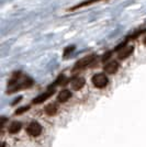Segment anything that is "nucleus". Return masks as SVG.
I'll return each mask as SVG.
<instances>
[{
  "label": "nucleus",
  "instance_id": "f03ea898",
  "mask_svg": "<svg viewBox=\"0 0 146 147\" xmlns=\"http://www.w3.org/2000/svg\"><path fill=\"white\" fill-rule=\"evenodd\" d=\"M96 58H97V56L95 54H90V55H87L85 57H82V58H80L79 61L75 64L73 70L77 71V70H81V69L89 67L90 65H92V63L96 61Z\"/></svg>",
  "mask_w": 146,
  "mask_h": 147
},
{
  "label": "nucleus",
  "instance_id": "7ed1b4c3",
  "mask_svg": "<svg viewBox=\"0 0 146 147\" xmlns=\"http://www.w3.org/2000/svg\"><path fill=\"white\" fill-rule=\"evenodd\" d=\"M91 82H92V85L96 87V88L102 89V88L108 86V84H109V79H108V77L105 76V74L99 73V74H96V75H93V76H92Z\"/></svg>",
  "mask_w": 146,
  "mask_h": 147
},
{
  "label": "nucleus",
  "instance_id": "9d476101",
  "mask_svg": "<svg viewBox=\"0 0 146 147\" xmlns=\"http://www.w3.org/2000/svg\"><path fill=\"white\" fill-rule=\"evenodd\" d=\"M72 98V92L69 91V90H62L59 93H58V96H57V101L59 102V103H64V102H66L68 101L69 99Z\"/></svg>",
  "mask_w": 146,
  "mask_h": 147
},
{
  "label": "nucleus",
  "instance_id": "ddd939ff",
  "mask_svg": "<svg viewBox=\"0 0 146 147\" xmlns=\"http://www.w3.org/2000/svg\"><path fill=\"white\" fill-rule=\"evenodd\" d=\"M74 51H75V45H70V46H67L65 51H64V57H67L69 54H72Z\"/></svg>",
  "mask_w": 146,
  "mask_h": 147
},
{
  "label": "nucleus",
  "instance_id": "423d86ee",
  "mask_svg": "<svg viewBox=\"0 0 146 147\" xmlns=\"http://www.w3.org/2000/svg\"><path fill=\"white\" fill-rule=\"evenodd\" d=\"M70 85H72V88L74 90H80V89H82L85 87L86 80L85 78L77 76V77H74L73 79L70 80Z\"/></svg>",
  "mask_w": 146,
  "mask_h": 147
},
{
  "label": "nucleus",
  "instance_id": "0eeeda50",
  "mask_svg": "<svg viewBox=\"0 0 146 147\" xmlns=\"http://www.w3.org/2000/svg\"><path fill=\"white\" fill-rule=\"evenodd\" d=\"M134 52V46L132 45H126L124 49H122L119 53H118V57H119V59H121V61H124V59H126L128 57L132 55V53Z\"/></svg>",
  "mask_w": 146,
  "mask_h": 147
},
{
  "label": "nucleus",
  "instance_id": "f257e3e1",
  "mask_svg": "<svg viewBox=\"0 0 146 147\" xmlns=\"http://www.w3.org/2000/svg\"><path fill=\"white\" fill-rule=\"evenodd\" d=\"M33 85V79L29 76H25L21 71H16L12 74L10 80L8 81V90L7 92L11 94L13 92L20 91L22 89L30 88Z\"/></svg>",
  "mask_w": 146,
  "mask_h": 147
},
{
  "label": "nucleus",
  "instance_id": "4468645a",
  "mask_svg": "<svg viewBox=\"0 0 146 147\" xmlns=\"http://www.w3.org/2000/svg\"><path fill=\"white\" fill-rule=\"evenodd\" d=\"M30 109V105H25V107H22V108H20L18 110L16 111V115H20V114H22V113H24L25 111H28Z\"/></svg>",
  "mask_w": 146,
  "mask_h": 147
},
{
  "label": "nucleus",
  "instance_id": "39448f33",
  "mask_svg": "<svg viewBox=\"0 0 146 147\" xmlns=\"http://www.w3.org/2000/svg\"><path fill=\"white\" fill-rule=\"evenodd\" d=\"M26 132L32 137H36V136H39V135L42 133V126L37 122H32L26 127Z\"/></svg>",
  "mask_w": 146,
  "mask_h": 147
},
{
  "label": "nucleus",
  "instance_id": "6e6552de",
  "mask_svg": "<svg viewBox=\"0 0 146 147\" xmlns=\"http://www.w3.org/2000/svg\"><path fill=\"white\" fill-rule=\"evenodd\" d=\"M103 70H104V73L109 74V75L116 74V71L119 70V63H118V61H114L107 63V64L104 65Z\"/></svg>",
  "mask_w": 146,
  "mask_h": 147
},
{
  "label": "nucleus",
  "instance_id": "f8f14e48",
  "mask_svg": "<svg viewBox=\"0 0 146 147\" xmlns=\"http://www.w3.org/2000/svg\"><path fill=\"white\" fill-rule=\"evenodd\" d=\"M21 127H22V125H21V123L20 122H13L10 124V126H9L8 131H9L10 134H16V133L20 132Z\"/></svg>",
  "mask_w": 146,
  "mask_h": 147
},
{
  "label": "nucleus",
  "instance_id": "20e7f679",
  "mask_svg": "<svg viewBox=\"0 0 146 147\" xmlns=\"http://www.w3.org/2000/svg\"><path fill=\"white\" fill-rule=\"evenodd\" d=\"M55 93V89H52V88H49L45 92H43L41 93L40 96H37L36 98L33 99V104H40V103H43V102H45L46 100L49 98H51L53 94Z\"/></svg>",
  "mask_w": 146,
  "mask_h": 147
},
{
  "label": "nucleus",
  "instance_id": "9b49d317",
  "mask_svg": "<svg viewBox=\"0 0 146 147\" xmlns=\"http://www.w3.org/2000/svg\"><path fill=\"white\" fill-rule=\"evenodd\" d=\"M57 111H58V107L56 103H49V105L45 107V113L49 117L55 115L57 113Z\"/></svg>",
  "mask_w": 146,
  "mask_h": 147
},
{
  "label": "nucleus",
  "instance_id": "2eb2a0df",
  "mask_svg": "<svg viewBox=\"0 0 146 147\" xmlns=\"http://www.w3.org/2000/svg\"><path fill=\"white\" fill-rule=\"evenodd\" d=\"M143 42H144V44H145V45H146V36L144 37V40H143Z\"/></svg>",
  "mask_w": 146,
  "mask_h": 147
},
{
  "label": "nucleus",
  "instance_id": "1a4fd4ad",
  "mask_svg": "<svg viewBox=\"0 0 146 147\" xmlns=\"http://www.w3.org/2000/svg\"><path fill=\"white\" fill-rule=\"evenodd\" d=\"M101 1H107V0H85V1H82V2H80L78 5H76V6L72 7L70 9H69V11H75V10H78V9H81V8H85V7H88V6H91L93 3H98V2H101Z\"/></svg>",
  "mask_w": 146,
  "mask_h": 147
}]
</instances>
